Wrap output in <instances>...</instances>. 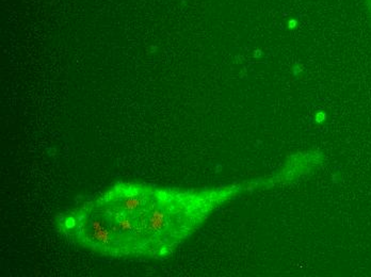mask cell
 Returning a JSON list of instances; mask_svg holds the SVG:
<instances>
[{
  "label": "cell",
  "mask_w": 371,
  "mask_h": 277,
  "mask_svg": "<svg viewBox=\"0 0 371 277\" xmlns=\"http://www.w3.org/2000/svg\"><path fill=\"white\" fill-rule=\"evenodd\" d=\"M246 188L244 184L200 190L156 187L153 202L141 220L134 257L159 260L170 257L218 207Z\"/></svg>",
  "instance_id": "1"
},
{
  "label": "cell",
  "mask_w": 371,
  "mask_h": 277,
  "mask_svg": "<svg viewBox=\"0 0 371 277\" xmlns=\"http://www.w3.org/2000/svg\"><path fill=\"white\" fill-rule=\"evenodd\" d=\"M57 228L78 247L112 258L131 257L115 218L97 197L60 214Z\"/></svg>",
  "instance_id": "2"
},
{
  "label": "cell",
  "mask_w": 371,
  "mask_h": 277,
  "mask_svg": "<svg viewBox=\"0 0 371 277\" xmlns=\"http://www.w3.org/2000/svg\"><path fill=\"white\" fill-rule=\"evenodd\" d=\"M155 192L156 186L127 181L115 184L96 196L115 218L131 257H134L141 220L153 202Z\"/></svg>",
  "instance_id": "3"
},
{
  "label": "cell",
  "mask_w": 371,
  "mask_h": 277,
  "mask_svg": "<svg viewBox=\"0 0 371 277\" xmlns=\"http://www.w3.org/2000/svg\"><path fill=\"white\" fill-rule=\"evenodd\" d=\"M297 20H295V19H291L290 22H288V26H289V28H294V27H295V26H297Z\"/></svg>",
  "instance_id": "4"
}]
</instances>
